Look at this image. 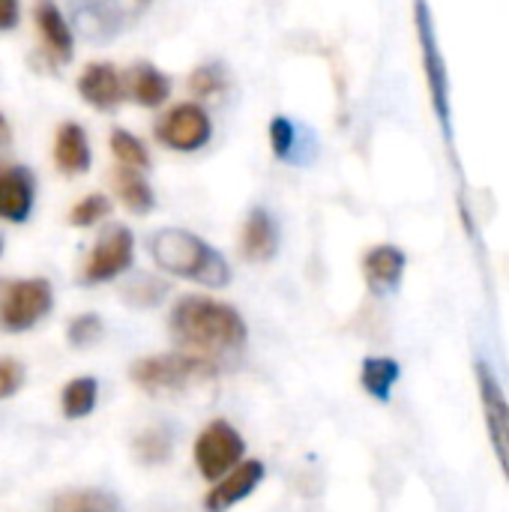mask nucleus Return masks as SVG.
<instances>
[{"mask_svg": "<svg viewBox=\"0 0 509 512\" xmlns=\"http://www.w3.org/2000/svg\"><path fill=\"white\" fill-rule=\"evenodd\" d=\"M168 330L183 351L210 360L219 354H237L249 339V327L234 306L201 294H186L174 303Z\"/></svg>", "mask_w": 509, "mask_h": 512, "instance_id": "obj_1", "label": "nucleus"}, {"mask_svg": "<svg viewBox=\"0 0 509 512\" xmlns=\"http://www.w3.org/2000/svg\"><path fill=\"white\" fill-rule=\"evenodd\" d=\"M150 258L162 273L204 288H228L234 279L228 258L186 228H159L150 237Z\"/></svg>", "mask_w": 509, "mask_h": 512, "instance_id": "obj_2", "label": "nucleus"}, {"mask_svg": "<svg viewBox=\"0 0 509 512\" xmlns=\"http://www.w3.org/2000/svg\"><path fill=\"white\" fill-rule=\"evenodd\" d=\"M219 372L216 360L192 354V351H171V354H153L141 357L129 366V378L141 393L159 396V393H183L192 387H201L213 381Z\"/></svg>", "mask_w": 509, "mask_h": 512, "instance_id": "obj_3", "label": "nucleus"}, {"mask_svg": "<svg viewBox=\"0 0 509 512\" xmlns=\"http://www.w3.org/2000/svg\"><path fill=\"white\" fill-rule=\"evenodd\" d=\"M414 27H417V42H420V60H423V75H426V87H429V99H432V111L435 120L441 126V135L447 144L456 141L453 132V96H450V72H447V60L441 54V42H438V27H435V15L429 9L426 0L414 3Z\"/></svg>", "mask_w": 509, "mask_h": 512, "instance_id": "obj_4", "label": "nucleus"}, {"mask_svg": "<svg viewBox=\"0 0 509 512\" xmlns=\"http://www.w3.org/2000/svg\"><path fill=\"white\" fill-rule=\"evenodd\" d=\"M54 306V291L48 279H9L0 282V330L27 333Z\"/></svg>", "mask_w": 509, "mask_h": 512, "instance_id": "obj_5", "label": "nucleus"}, {"mask_svg": "<svg viewBox=\"0 0 509 512\" xmlns=\"http://www.w3.org/2000/svg\"><path fill=\"white\" fill-rule=\"evenodd\" d=\"M195 468L204 480L216 483L225 474H231L243 456H246V441L243 435L228 423V420H213L201 429V435L195 438Z\"/></svg>", "mask_w": 509, "mask_h": 512, "instance_id": "obj_6", "label": "nucleus"}, {"mask_svg": "<svg viewBox=\"0 0 509 512\" xmlns=\"http://www.w3.org/2000/svg\"><path fill=\"white\" fill-rule=\"evenodd\" d=\"M153 135H156V141L162 147H168L174 153H198L213 138V120H210L204 105H198V102H177L174 108H168L156 120Z\"/></svg>", "mask_w": 509, "mask_h": 512, "instance_id": "obj_7", "label": "nucleus"}, {"mask_svg": "<svg viewBox=\"0 0 509 512\" xmlns=\"http://www.w3.org/2000/svg\"><path fill=\"white\" fill-rule=\"evenodd\" d=\"M135 261V237L126 225H111L93 243L81 267V285H102L123 276Z\"/></svg>", "mask_w": 509, "mask_h": 512, "instance_id": "obj_8", "label": "nucleus"}, {"mask_svg": "<svg viewBox=\"0 0 509 512\" xmlns=\"http://www.w3.org/2000/svg\"><path fill=\"white\" fill-rule=\"evenodd\" d=\"M474 375H477V393H480V405H483V417H486V429H489V441L495 450V459L504 471L509 483V399L495 375V369L486 360L474 363Z\"/></svg>", "mask_w": 509, "mask_h": 512, "instance_id": "obj_9", "label": "nucleus"}, {"mask_svg": "<svg viewBox=\"0 0 509 512\" xmlns=\"http://www.w3.org/2000/svg\"><path fill=\"white\" fill-rule=\"evenodd\" d=\"M408 270V255L396 243H378L363 255V276L375 297H390L399 291Z\"/></svg>", "mask_w": 509, "mask_h": 512, "instance_id": "obj_10", "label": "nucleus"}, {"mask_svg": "<svg viewBox=\"0 0 509 512\" xmlns=\"http://www.w3.org/2000/svg\"><path fill=\"white\" fill-rule=\"evenodd\" d=\"M72 24L90 42H108L123 30L126 12L120 0H69Z\"/></svg>", "mask_w": 509, "mask_h": 512, "instance_id": "obj_11", "label": "nucleus"}, {"mask_svg": "<svg viewBox=\"0 0 509 512\" xmlns=\"http://www.w3.org/2000/svg\"><path fill=\"white\" fill-rule=\"evenodd\" d=\"M78 96L96 111H114L126 96V78L108 60L87 63L78 75Z\"/></svg>", "mask_w": 509, "mask_h": 512, "instance_id": "obj_12", "label": "nucleus"}, {"mask_svg": "<svg viewBox=\"0 0 509 512\" xmlns=\"http://www.w3.org/2000/svg\"><path fill=\"white\" fill-rule=\"evenodd\" d=\"M264 480V465L258 459H243L231 474L213 483V489L204 495V510L207 512H228L246 501Z\"/></svg>", "mask_w": 509, "mask_h": 512, "instance_id": "obj_13", "label": "nucleus"}, {"mask_svg": "<svg viewBox=\"0 0 509 512\" xmlns=\"http://www.w3.org/2000/svg\"><path fill=\"white\" fill-rule=\"evenodd\" d=\"M270 135V150L279 162L288 165H309L312 156L318 153V138L312 135V129L300 126L297 120L276 114L267 126Z\"/></svg>", "mask_w": 509, "mask_h": 512, "instance_id": "obj_14", "label": "nucleus"}, {"mask_svg": "<svg viewBox=\"0 0 509 512\" xmlns=\"http://www.w3.org/2000/svg\"><path fill=\"white\" fill-rule=\"evenodd\" d=\"M33 21H36V30L42 36L45 54L51 57V63H57V66L69 63L75 54V33H72L69 18L63 15V9L54 0H36Z\"/></svg>", "mask_w": 509, "mask_h": 512, "instance_id": "obj_15", "label": "nucleus"}, {"mask_svg": "<svg viewBox=\"0 0 509 512\" xmlns=\"http://www.w3.org/2000/svg\"><path fill=\"white\" fill-rule=\"evenodd\" d=\"M282 243V231H279V219L267 210V207H252L246 222H243V234H240V255L252 264H264L273 261Z\"/></svg>", "mask_w": 509, "mask_h": 512, "instance_id": "obj_16", "label": "nucleus"}, {"mask_svg": "<svg viewBox=\"0 0 509 512\" xmlns=\"http://www.w3.org/2000/svg\"><path fill=\"white\" fill-rule=\"evenodd\" d=\"M36 183L24 165H0V219L3 222H27L33 213Z\"/></svg>", "mask_w": 509, "mask_h": 512, "instance_id": "obj_17", "label": "nucleus"}, {"mask_svg": "<svg viewBox=\"0 0 509 512\" xmlns=\"http://www.w3.org/2000/svg\"><path fill=\"white\" fill-rule=\"evenodd\" d=\"M54 165L75 177V174H87L93 165V150H90V138L78 123H63L54 135Z\"/></svg>", "mask_w": 509, "mask_h": 512, "instance_id": "obj_18", "label": "nucleus"}, {"mask_svg": "<svg viewBox=\"0 0 509 512\" xmlns=\"http://www.w3.org/2000/svg\"><path fill=\"white\" fill-rule=\"evenodd\" d=\"M126 96L141 108H159L171 96V78L159 66L141 60L126 72Z\"/></svg>", "mask_w": 509, "mask_h": 512, "instance_id": "obj_19", "label": "nucleus"}, {"mask_svg": "<svg viewBox=\"0 0 509 512\" xmlns=\"http://www.w3.org/2000/svg\"><path fill=\"white\" fill-rule=\"evenodd\" d=\"M114 192L123 201V207L135 216H147L156 207V195L153 186L147 183V177L138 168H117L114 171Z\"/></svg>", "mask_w": 509, "mask_h": 512, "instance_id": "obj_20", "label": "nucleus"}, {"mask_svg": "<svg viewBox=\"0 0 509 512\" xmlns=\"http://www.w3.org/2000/svg\"><path fill=\"white\" fill-rule=\"evenodd\" d=\"M399 378H402V366L393 357H366L360 366V384L375 402H390Z\"/></svg>", "mask_w": 509, "mask_h": 512, "instance_id": "obj_21", "label": "nucleus"}, {"mask_svg": "<svg viewBox=\"0 0 509 512\" xmlns=\"http://www.w3.org/2000/svg\"><path fill=\"white\" fill-rule=\"evenodd\" d=\"M51 512H126L120 498L105 489H69L60 492Z\"/></svg>", "mask_w": 509, "mask_h": 512, "instance_id": "obj_22", "label": "nucleus"}, {"mask_svg": "<svg viewBox=\"0 0 509 512\" xmlns=\"http://www.w3.org/2000/svg\"><path fill=\"white\" fill-rule=\"evenodd\" d=\"M99 399V381L96 378H72L63 393H60V408L66 420H81L87 414H93Z\"/></svg>", "mask_w": 509, "mask_h": 512, "instance_id": "obj_23", "label": "nucleus"}, {"mask_svg": "<svg viewBox=\"0 0 509 512\" xmlns=\"http://www.w3.org/2000/svg\"><path fill=\"white\" fill-rule=\"evenodd\" d=\"M171 447H174V441H171V432L165 426H150V429H144L132 441V450H135L138 462H144V465H162V462H168Z\"/></svg>", "mask_w": 509, "mask_h": 512, "instance_id": "obj_24", "label": "nucleus"}, {"mask_svg": "<svg viewBox=\"0 0 509 512\" xmlns=\"http://www.w3.org/2000/svg\"><path fill=\"white\" fill-rule=\"evenodd\" d=\"M108 144H111V153H114L117 165L138 168V171L150 168V153H147V147H144V141L138 135L126 132V129H114Z\"/></svg>", "mask_w": 509, "mask_h": 512, "instance_id": "obj_25", "label": "nucleus"}, {"mask_svg": "<svg viewBox=\"0 0 509 512\" xmlns=\"http://www.w3.org/2000/svg\"><path fill=\"white\" fill-rule=\"evenodd\" d=\"M165 294H168V282H162L156 276H147V273H141V276H135L132 282L123 285V300L129 306H135V309H153V306H159L165 300Z\"/></svg>", "mask_w": 509, "mask_h": 512, "instance_id": "obj_26", "label": "nucleus"}, {"mask_svg": "<svg viewBox=\"0 0 509 512\" xmlns=\"http://www.w3.org/2000/svg\"><path fill=\"white\" fill-rule=\"evenodd\" d=\"M225 84H228V72H225V66L216 63V60H213V63L195 66L192 75H189V93L198 96V99H213V96H219V93L225 90Z\"/></svg>", "mask_w": 509, "mask_h": 512, "instance_id": "obj_27", "label": "nucleus"}, {"mask_svg": "<svg viewBox=\"0 0 509 512\" xmlns=\"http://www.w3.org/2000/svg\"><path fill=\"white\" fill-rule=\"evenodd\" d=\"M105 216H111V201L102 192H90L84 195L72 210H69V225L75 228H93L96 222H102Z\"/></svg>", "mask_w": 509, "mask_h": 512, "instance_id": "obj_28", "label": "nucleus"}, {"mask_svg": "<svg viewBox=\"0 0 509 512\" xmlns=\"http://www.w3.org/2000/svg\"><path fill=\"white\" fill-rule=\"evenodd\" d=\"M105 333V324L96 312H84V315H75L66 327V339L72 348H90L102 339Z\"/></svg>", "mask_w": 509, "mask_h": 512, "instance_id": "obj_29", "label": "nucleus"}, {"mask_svg": "<svg viewBox=\"0 0 509 512\" xmlns=\"http://www.w3.org/2000/svg\"><path fill=\"white\" fill-rule=\"evenodd\" d=\"M24 384V366L18 360L0 357V402L15 396Z\"/></svg>", "mask_w": 509, "mask_h": 512, "instance_id": "obj_30", "label": "nucleus"}, {"mask_svg": "<svg viewBox=\"0 0 509 512\" xmlns=\"http://www.w3.org/2000/svg\"><path fill=\"white\" fill-rule=\"evenodd\" d=\"M18 15H21L18 0H0V33L12 30L18 24Z\"/></svg>", "mask_w": 509, "mask_h": 512, "instance_id": "obj_31", "label": "nucleus"}, {"mask_svg": "<svg viewBox=\"0 0 509 512\" xmlns=\"http://www.w3.org/2000/svg\"><path fill=\"white\" fill-rule=\"evenodd\" d=\"M3 144H9V123H6V117L0 114V147Z\"/></svg>", "mask_w": 509, "mask_h": 512, "instance_id": "obj_32", "label": "nucleus"}, {"mask_svg": "<svg viewBox=\"0 0 509 512\" xmlns=\"http://www.w3.org/2000/svg\"><path fill=\"white\" fill-rule=\"evenodd\" d=\"M150 3H153V0H135V9H147Z\"/></svg>", "mask_w": 509, "mask_h": 512, "instance_id": "obj_33", "label": "nucleus"}, {"mask_svg": "<svg viewBox=\"0 0 509 512\" xmlns=\"http://www.w3.org/2000/svg\"><path fill=\"white\" fill-rule=\"evenodd\" d=\"M0 252H3V237H0Z\"/></svg>", "mask_w": 509, "mask_h": 512, "instance_id": "obj_34", "label": "nucleus"}]
</instances>
